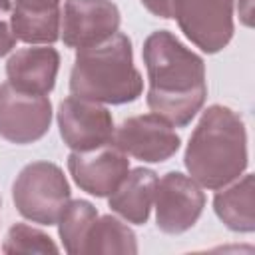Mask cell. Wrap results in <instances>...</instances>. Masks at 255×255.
I'll return each instance as SVG.
<instances>
[{"mask_svg":"<svg viewBox=\"0 0 255 255\" xmlns=\"http://www.w3.org/2000/svg\"><path fill=\"white\" fill-rule=\"evenodd\" d=\"M147 70V108L173 128H185L207 98L205 62L169 30L151 32L141 48Z\"/></svg>","mask_w":255,"mask_h":255,"instance_id":"1","label":"cell"},{"mask_svg":"<svg viewBox=\"0 0 255 255\" xmlns=\"http://www.w3.org/2000/svg\"><path fill=\"white\" fill-rule=\"evenodd\" d=\"M183 163L189 177L207 189L241 177L249 163L243 118L227 106H209L191 131Z\"/></svg>","mask_w":255,"mask_h":255,"instance_id":"2","label":"cell"},{"mask_svg":"<svg viewBox=\"0 0 255 255\" xmlns=\"http://www.w3.org/2000/svg\"><path fill=\"white\" fill-rule=\"evenodd\" d=\"M72 96L98 104H129L143 92V78L133 66L131 40L116 32L106 42L76 52L70 72Z\"/></svg>","mask_w":255,"mask_h":255,"instance_id":"3","label":"cell"},{"mask_svg":"<svg viewBox=\"0 0 255 255\" xmlns=\"http://www.w3.org/2000/svg\"><path fill=\"white\" fill-rule=\"evenodd\" d=\"M70 183L60 165L32 161L20 169L12 185V199L22 217L40 225H56L70 203Z\"/></svg>","mask_w":255,"mask_h":255,"instance_id":"4","label":"cell"},{"mask_svg":"<svg viewBox=\"0 0 255 255\" xmlns=\"http://www.w3.org/2000/svg\"><path fill=\"white\" fill-rule=\"evenodd\" d=\"M171 18L205 54L221 52L233 38V0H173Z\"/></svg>","mask_w":255,"mask_h":255,"instance_id":"5","label":"cell"},{"mask_svg":"<svg viewBox=\"0 0 255 255\" xmlns=\"http://www.w3.org/2000/svg\"><path fill=\"white\" fill-rule=\"evenodd\" d=\"M52 124V102L44 94H30L0 84V137L26 145L42 139Z\"/></svg>","mask_w":255,"mask_h":255,"instance_id":"6","label":"cell"},{"mask_svg":"<svg viewBox=\"0 0 255 255\" xmlns=\"http://www.w3.org/2000/svg\"><path fill=\"white\" fill-rule=\"evenodd\" d=\"M60 137L72 151H90L114 143V118L108 108L78 96H70L58 106Z\"/></svg>","mask_w":255,"mask_h":255,"instance_id":"7","label":"cell"},{"mask_svg":"<svg viewBox=\"0 0 255 255\" xmlns=\"http://www.w3.org/2000/svg\"><path fill=\"white\" fill-rule=\"evenodd\" d=\"M155 223L167 235L191 229L203 213L205 193L201 185L181 171H167L155 187Z\"/></svg>","mask_w":255,"mask_h":255,"instance_id":"8","label":"cell"},{"mask_svg":"<svg viewBox=\"0 0 255 255\" xmlns=\"http://www.w3.org/2000/svg\"><path fill=\"white\" fill-rule=\"evenodd\" d=\"M122 14L112 0H66L62 10L60 38L64 46L92 48L120 30Z\"/></svg>","mask_w":255,"mask_h":255,"instance_id":"9","label":"cell"},{"mask_svg":"<svg viewBox=\"0 0 255 255\" xmlns=\"http://www.w3.org/2000/svg\"><path fill=\"white\" fill-rule=\"evenodd\" d=\"M114 143L126 153L145 163L167 161L179 149L181 137L173 126L157 114L131 116L116 128Z\"/></svg>","mask_w":255,"mask_h":255,"instance_id":"10","label":"cell"},{"mask_svg":"<svg viewBox=\"0 0 255 255\" xmlns=\"http://www.w3.org/2000/svg\"><path fill=\"white\" fill-rule=\"evenodd\" d=\"M68 171L82 191L94 197H108L128 175L129 159L116 143H106L90 151H72L68 155Z\"/></svg>","mask_w":255,"mask_h":255,"instance_id":"11","label":"cell"},{"mask_svg":"<svg viewBox=\"0 0 255 255\" xmlns=\"http://www.w3.org/2000/svg\"><path fill=\"white\" fill-rule=\"evenodd\" d=\"M60 54L52 46H30L16 50L6 62L8 82L30 94L48 96L58 78Z\"/></svg>","mask_w":255,"mask_h":255,"instance_id":"12","label":"cell"},{"mask_svg":"<svg viewBox=\"0 0 255 255\" xmlns=\"http://www.w3.org/2000/svg\"><path fill=\"white\" fill-rule=\"evenodd\" d=\"M157 187V173L149 167H133L122 183L108 195L110 209L133 225H143L149 219Z\"/></svg>","mask_w":255,"mask_h":255,"instance_id":"13","label":"cell"},{"mask_svg":"<svg viewBox=\"0 0 255 255\" xmlns=\"http://www.w3.org/2000/svg\"><path fill=\"white\" fill-rule=\"evenodd\" d=\"M213 209L215 215L237 233H253L255 231V179L253 173H245L243 177L233 179L231 183L215 189Z\"/></svg>","mask_w":255,"mask_h":255,"instance_id":"14","label":"cell"},{"mask_svg":"<svg viewBox=\"0 0 255 255\" xmlns=\"http://www.w3.org/2000/svg\"><path fill=\"white\" fill-rule=\"evenodd\" d=\"M62 10L60 6L46 10H30L12 6V30L20 42L32 46H52L60 40Z\"/></svg>","mask_w":255,"mask_h":255,"instance_id":"15","label":"cell"},{"mask_svg":"<svg viewBox=\"0 0 255 255\" xmlns=\"http://www.w3.org/2000/svg\"><path fill=\"white\" fill-rule=\"evenodd\" d=\"M94 253H137V239L131 227L114 215H98L92 223L86 241L84 255Z\"/></svg>","mask_w":255,"mask_h":255,"instance_id":"16","label":"cell"},{"mask_svg":"<svg viewBox=\"0 0 255 255\" xmlns=\"http://www.w3.org/2000/svg\"><path fill=\"white\" fill-rule=\"evenodd\" d=\"M98 209L86 199H70L64 213L58 219V235L66 253L70 255H84V241L98 217Z\"/></svg>","mask_w":255,"mask_h":255,"instance_id":"17","label":"cell"},{"mask_svg":"<svg viewBox=\"0 0 255 255\" xmlns=\"http://www.w3.org/2000/svg\"><path fill=\"white\" fill-rule=\"evenodd\" d=\"M4 253H58V245L48 233L28 223H14L2 243Z\"/></svg>","mask_w":255,"mask_h":255,"instance_id":"18","label":"cell"},{"mask_svg":"<svg viewBox=\"0 0 255 255\" xmlns=\"http://www.w3.org/2000/svg\"><path fill=\"white\" fill-rule=\"evenodd\" d=\"M18 38L12 30V2L0 0V58L10 54Z\"/></svg>","mask_w":255,"mask_h":255,"instance_id":"19","label":"cell"},{"mask_svg":"<svg viewBox=\"0 0 255 255\" xmlns=\"http://www.w3.org/2000/svg\"><path fill=\"white\" fill-rule=\"evenodd\" d=\"M171 2L173 0H141L143 8L157 16V18H163V20H169L171 18Z\"/></svg>","mask_w":255,"mask_h":255,"instance_id":"20","label":"cell"},{"mask_svg":"<svg viewBox=\"0 0 255 255\" xmlns=\"http://www.w3.org/2000/svg\"><path fill=\"white\" fill-rule=\"evenodd\" d=\"M14 2L16 6L30 8V10H46V8L60 6V0H14Z\"/></svg>","mask_w":255,"mask_h":255,"instance_id":"21","label":"cell"},{"mask_svg":"<svg viewBox=\"0 0 255 255\" xmlns=\"http://www.w3.org/2000/svg\"><path fill=\"white\" fill-rule=\"evenodd\" d=\"M241 4H245V10L243 8H239V16L243 18V22L247 24V26H251V20H249V16H251V10H249V6H251V0H239Z\"/></svg>","mask_w":255,"mask_h":255,"instance_id":"22","label":"cell"},{"mask_svg":"<svg viewBox=\"0 0 255 255\" xmlns=\"http://www.w3.org/2000/svg\"><path fill=\"white\" fill-rule=\"evenodd\" d=\"M0 207H2V199H0Z\"/></svg>","mask_w":255,"mask_h":255,"instance_id":"23","label":"cell"}]
</instances>
